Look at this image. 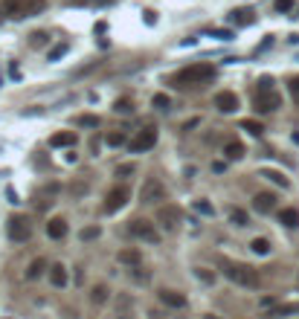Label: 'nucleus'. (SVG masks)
Masks as SVG:
<instances>
[{
  "mask_svg": "<svg viewBox=\"0 0 299 319\" xmlns=\"http://www.w3.org/2000/svg\"><path fill=\"white\" fill-rule=\"evenodd\" d=\"M76 131H58V133H53L50 136V145L53 148H70V145H76Z\"/></svg>",
  "mask_w": 299,
  "mask_h": 319,
  "instance_id": "13",
  "label": "nucleus"
},
{
  "mask_svg": "<svg viewBox=\"0 0 299 319\" xmlns=\"http://www.w3.org/2000/svg\"><path fill=\"white\" fill-rule=\"evenodd\" d=\"M291 314H299V305H279V308H270V314L265 319H279V317H291Z\"/></svg>",
  "mask_w": 299,
  "mask_h": 319,
  "instance_id": "24",
  "label": "nucleus"
},
{
  "mask_svg": "<svg viewBox=\"0 0 299 319\" xmlns=\"http://www.w3.org/2000/svg\"><path fill=\"white\" fill-rule=\"evenodd\" d=\"M160 302L166 308H186V296L177 290H160Z\"/></svg>",
  "mask_w": 299,
  "mask_h": 319,
  "instance_id": "14",
  "label": "nucleus"
},
{
  "mask_svg": "<svg viewBox=\"0 0 299 319\" xmlns=\"http://www.w3.org/2000/svg\"><path fill=\"white\" fill-rule=\"evenodd\" d=\"M128 229H131L134 238H139V241H145V244H157V241H160V232L154 229V223L145 221V218H134V221L128 223Z\"/></svg>",
  "mask_w": 299,
  "mask_h": 319,
  "instance_id": "5",
  "label": "nucleus"
},
{
  "mask_svg": "<svg viewBox=\"0 0 299 319\" xmlns=\"http://www.w3.org/2000/svg\"><path fill=\"white\" fill-rule=\"evenodd\" d=\"M265 90H273V79L270 76H262V81H259V93H265Z\"/></svg>",
  "mask_w": 299,
  "mask_h": 319,
  "instance_id": "38",
  "label": "nucleus"
},
{
  "mask_svg": "<svg viewBox=\"0 0 299 319\" xmlns=\"http://www.w3.org/2000/svg\"><path fill=\"white\" fill-rule=\"evenodd\" d=\"M230 223H233V226H247V223H250V218H247V212H244V209L233 206V209H230Z\"/></svg>",
  "mask_w": 299,
  "mask_h": 319,
  "instance_id": "25",
  "label": "nucleus"
},
{
  "mask_svg": "<svg viewBox=\"0 0 299 319\" xmlns=\"http://www.w3.org/2000/svg\"><path fill=\"white\" fill-rule=\"evenodd\" d=\"M291 93L299 99V79H294V81H291Z\"/></svg>",
  "mask_w": 299,
  "mask_h": 319,
  "instance_id": "41",
  "label": "nucleus"
},
{
  "mask_svg": "<svg viewBox=\"0 0 299 319\" xmlns=\"http://www.w3.org/2000/svg\"><path fill=\"white\" fill-rule=\"evenodd\" d=\"M128 186H113V189L108 191V197H105V212H119L125 203H128Z\"/></svg>",
  "mask_w": 299,
  "mask_h": 319,
  "instance_id": "8",
  "label": "nucleus"
},
{
  "mask_svg": "<svg viewBox=\"0 0 299 319\" xmlns=\"http://www.w3.org/2000/svg\"><path fill=\"white\" fill-rule=\"evenodd\" d=\"M253 206L265 215V212H273L276 209V194L273 191H259L256 197H253Z\"/></svg>",
  "mask_w": 299,
  "mask_h": 319,
  "instance_id": "12",
  "label": "nucleus"
},
{
  "mask_svg": "<svg viewBox=\"0 0 299 319\" xmlns=\"http://www.w3.org/2000/svg\"><path fill=\"white\" fill-rule=\"evenodd\" d=\"M151 105H154L157 110H168V107H171V99H168L166 93H157L154 99H151Z\"/></svg>",
  "mask_w": 299,
  "mask_h": 319,
  "instance_id": "30",
  "label": "nucleus"
},
{
  "mask_svg": "<svg viewBox=\"0 0 299 319\" xmlns=\"http://www.w3.org/2000/svg\"><path fill=\"white\" fill-rule=\"evenodd\" d=\"M250 250L256 255H267L270 253V241H267V238H253V241H250Z\"/></svg>",
  "mask_w": 299,
  "mask_h": 319,
  "instance_id": "28",
  "label": "nucleus"
},
{
  "mask_svg": "<svg viewBox=\"0 0 299 319\" xmlns=\"http://www.w3.org/2000/svg\"><path fill=\"white\" fill-rule=\"evenodd\" d=\"M47 9V0H0V15L6 18H32Z\"/></svg>",
  "mask_w": 299,
  "mask_h": 319,
  "instance_id": "3",
  "label": "nucleus"
},
{
  "mask_svg": "<svg viewBox=\"0 0 299 319\" xmlns=\"http://www.w3.org/2000/svg\"><path fill=\"white\" fill-rule=\"evenodd\" d=\"M113 110H116V113H131L134 107H131V102H128V99H119V102L113 105Z\"/></svg>",
  "mask_w": 299,
  "mask_h": 319,
  "instance_id": "34",
  "label": "nucleus"
},
{
  "mask_svg": "<svg viewBox=\"0 0 299 319\" xmlns=\"http://www.w3.org/2000/svg\"><path fill=\"white\" fill-rule=\"evenodd\" d=\"M157 145V128H142L136 136H134L131 142H128V148H131V154H145V151H151Z\"/></svg>",
  "mask_w": 299,
  "mask_h": 319,
  "instance_id": "6",
  "label": "nucleus"
},
{
  "mask_svg": "<svg viewBox=\"0 0 299 319\" xmlns=\"http://www.w3.org/2000/svg\"><path fill=\"white\" fill-rule=\"evenodd\" d=\"M47 41H50L47 32H35V35H32V47H41V44H47Z\"/></svg>",
  "mask_w": 299,
  "mask_h": 319,
  "instance_id": "37",
  "label": "nucleus"
},
{
  "mask_svg": "<svg viewBox=\"0 0 299 319\" xmlns=\"http://www.w3.org/2000/svg\"><path fill=\"white\" fill-rule=\"evenodd\" d=\"M224 157H227V160H241V157H244V142L230 139V142L224 145Z\"/></svg>",
  "mask_w": 299,
  "mask_h": 319,
  "instance_id": "21",
  "label": "nucleus"
},
{
  "mask_svg": "<svg viewBox=\"0 0 299 319\" xmlns=\"http://www.w3.org/2000/svg\"><path fill=\"white\" fill-rule=\"evenodd\" d=\"M279 223H285L288 229H297L299 226V212L297 209H282V212H279Z\"/></svg>",
  "mask_w": 299,
  "mask_h": 319,
  "instance_id": "22",
  "label": "nucleus"
},
{
  "mask_svg": "<svg viewBox=\"0 0 299 319\" xmlns=\"http://www.w3.org/2000/svg\"><path fill=\"white\" fill-rule=\"evenodd\" d=\"M218 264H221L224 276H227L233 285H238V287H259V285H262L259 270L250 267V264H238V261H230V258H221Z\"/></svg>",
  "mask_w": 299,
  "mask_h": 319,
  "instance_id": "1",
  "label": "nucleus"
},
{
  "mask_svg": "<svg viewBox=\"0 0 299 319\" xmlns=\"http://www.w3.org/2000/svg\"><path fill=\"white\" fill-rule=\"evenodd\" d=\"M139 200L142 203H160V200H166V186L157 177H148L142 183V189H139Z\"/></svg>",
  "mask_w": 299,
  "mask_h": 319,
  "instance_id": "7",
  "label": "nucleus"
},
{
  "mask_svg": "<svg viewBox=\"0 0 299 319\" xmlns=\"http://www.w3.org/2000/svg\"><path fill=\"white\" fill-rule=\"evenodd\" d=\"M241 128H244V131H250L253 136H262V133H265V125H262L259 119H241Z\"/></svg>",
  "mask_w": 299,
  "mask_h": 319,
  "instance_id": "27",
  "label": "nucleus"
},
{
  "mask_svg": "<svg viewBox=\"0 0 299 319\" xmlns=\"http://www.w3.org/2000/svg\"><path fill=\"white\" fill-rule=\"evenodd\" d=\"M99 235H102V229H99V226H84V229L79 232V238H82V241H96Z\"/></svg>",
  "mask_w": 299,
  "mask_h": 319,
  "instance_id": "29",
  "label": "nucleus"
},
{
  "mask_svg": "<svg viewBox=\"0 0 299 319\" xmlns=\"http://www.w3.org/2000/svg\"><path fill=\"white\" fill-rule=\"evenodd\" d=\"M195 276H198L200 282H215V270H209V267H195Z\"/></svg>",
  "mask_w": 299,
  "mask_h": 319,
  "instance_id": "31",
  "label": "nucleus"
},
{
  "mask_svg": "<svg viewBox=\"0 0 299 319\" xmlns=\"http://www.w3.org/2000/svg\"><path fill=\"white\" fill-rule=\"evenodd\" d=\"M64 53H67V44H58L55 50H50V61H58V58H61Z\"/></svg>",
  "mask_w": 299,
  "mask_h": 319,
  "instance_id": "36",
  "label": "nucleus"
},
{
  "mask_svg": "<svg viewBox=\"0 0 299 319\" xmlns=\"http://www.w3.org/2000/svg\"><path fill=\"white\" fill-rule=\"evenodd\" d=\"M50 282H53L55 287H64L67 285V267H64V264H58V261L50 264Z\"/></svg>",
  "mask_w": 299,
  "mask_h": 319,
  "instance_id": "18",
  "label": "nucleus"
},
{
  "mask_svg": "<svg viewBox=\"0 0 299 319\" xmlns=\"http://www.w3.org/2000/svg\"><path fill=\"white\" fill-rule=\"evenodd\" d=\"M90 302L93 305H105L108 302V285H96L90 290Z\"/></svg>",
  "mask_w": 299,
  "mask_h": 319,
  "instance_id": "26",
  "label": "nucleus"
},
{
  "mask_svg": "<svg viewBox=\"0 0 299 319\" xmlns=\"http://www.w3.org/2000/svg\"><path fill=\"white\" fill-rule=\"evenodd\" d=\"M47 235H50L53 241H61L67 235V221L64 218H53V221L47 223Z\"/></svg>",
  "mask_w": 299,
  "mask_h": 319,
  "instance_id": "16",
  "label": "nucleus"
},
{
  "mask_svg": "<svg viewBox=\"0 0 299 319\" xmlns=\"http://www.w3.org/2000/svg\"><path fill=\"white\" fill-rule=\"evenodd\" d=\"M195 209H198L200 215H215V209H212L206 200H195Z\"/></svg>",
  "mask_w": 299,
  "mask_h": 319,
  "instance_id": "35",
  "label": "nucleus"
},
{
  "mask_svg": "<svg viewBox=\"0 0 299 319\" xmlns=\"http://www.w3.org/2000/svg\"><path fill=\"white\" fill-rule=\"evenodd\" d=\"M276 107H282V96L276 93V90L256 93V110H259V113H273Z\"/></svg>",
  "mask_w": 299,
  "mask_h": 319,
  "instance_id": "9",
  "label": "nucleus"
},
{
  "mask_svg": "<svg viewBox=\"0 0 299 319\" xmlns=\"http://www.w3.org/2000/svg\"><path fill=\"white\" fill-rule=\"evenodd\" d=\"M215 107L221 110V113H235L238 110V96L233 90H221V93L215 96Z\"/></svg>",
  "mask_w": 299,
  "mask_h": 319,
  "instance_id": "11",
  "label": "nucleus"
},
{
  "mask_svg": "<svg viewBox=\"0 0 299 319\" xmlns=\"http://www.w3.org/2000/svg\"><path fill=\"white\" fill-rule=\"evenodd\" d=\"M262 177H267L270 183H276V186H282V189H288V186H291V180H288L282 171H276V168H262Z\"/></svg>",
  "mask_w": 299,
  "mask_h": 319,
  "instance_id": "20",
  "label": "nucleus"
},
{
  "mask_svg": "<svg viewBox=\"0 0 299 319\" xmlns=\"http://www.w3.org/2000/svg\"><path fill=\"white\" fill-rule=\"evenodd\" d=\"M136 171V165L134 162H122L119 168H116V177H128V174H134Z\"/></svg>",
  "mask_w": 299,
  "mask_h": 319,
  "instance_id": "33",
  "label": "nucleus"
},
{
  "mask_svg": "<svg viewBox=\"0 0 299 319\" xmlns=\"http://www.w3.org/2000/svg\"><path fill=\"white\" fill-rule=\"evenodd\" d=\"M212 35H215V38H221V41H230V38H233V32H227V29H215Z\"/></svg>",
  "mask_w": 299,
  "mask_h": 319,
  "instance_id": "40",
  "label": "nucleus"
},
{
  "mask_svg": "<svg viewBox=\"0 0 299 319\" xmlns=\"http://www.w3.org/2000/svg\"><path fill=\"white\" fill-rule=\"evenodd\" d=\"M256 18H253V9H235V12H230V24H235V27H250Z\"/></svg>",
  "mask_w": 299,
  "mask_h": 319,
  "instance_id": "17",
  "label": "nucleus"
},
{
  "mask_svg": "<svg viewBox=\"0 0 299 319\" xmlns=\"http://www.w3.org/2000/svg\"><path fill=\"white\" fill-rule=\"evenodd\" d=\"M294 9V0H276V12H291Z\"/></svg>",
  "mask_w": 299,
  "mask_h": 319,
  "instance_id": "39",
  "label": "nucleus"
},
{
  "mask_svg": "<svg viewBox=\"0 0 299 319\" xmlns=\"http://www.w3.org/2000/svg\"><path fill=\"white\" fill-rule=\"evenodd\" d=\"M6 232H9V238L12 241H18V244H24V241H29L32 238V223L27 215H12L9 218V226H6Z\"/></svg>",
  "mask_w": 299,
  "mask_h": 319,
  "instance_id": "4",
  "label": "nucleus"
},
{
  "mask_svg": "<svg viewBox=\"0 0 299 319\" xmlns=\"http://www.w3.org/2000/svg\"><path fill=\"white\" fill-rule=\"evenodd\" d=\"M116 261H119V264H128V267H139L142 253L134 250V247H128V250H119V253H116Z\"/></svg>",
  "mask_w": 299,
  "mask_h": 319,
  "instance_id": "15",
  "label": "nucleus"
},
{
  "mask_svg": "<svg viewBox=\"0 0 299 319\" xmlns=\"http://www.w3.org/2000/svg\"><path fill=\"white\" fill-rule=\"evenodd\" d=\"M206 319H212V317H206Z\"/></svg>",
  "mask_w": 299,
  "mask_h": 319,
  "instance_id": "42",
  "label": "nucleus"
},
{
  "mask_svg": "<svg viewBox=\"0 0 299 319\" xmlns=\"http://www.w3.org/2000/svg\"><path fill=\"white\" fill-rule=\"evenodd\" d=\"M105 142H108L110 148H122V145H128V133H125V131H110V133L105 136Z\"/></svg>",
  "mask_w": 299,
  "mask_h": 319,
  "instance_id": "23",
  "label": "nucleus"
},
{
  "mask_svg": "<svg viewBox=\"0 0 299 319\" xmlns=\"http://www.w3.org/2000/svg\"><path fill=\"white\" fill-rule=\"evenodd\" d=\"M157 221H160V226H166V229H177V223H180V209H177V206H160V209H157Z\"/></svg>",
  "mask_w": 299,
  "mask_h": 319,
  "instance_id": "10",
  "label": "nucleus"
},
{
  "mask_svg": "<svg viewBox=\"0 0 299 319\" xmlns=\"http://www.w3.org/2000/svg\"><path fill=\"white\" fill-rule=\"evenodd\" d=\"M212 76H215V67L212 64H192V67L174 73L171 76V84H177V87H195V84L209 81Z\"/></svg>",
  "mask_w": 299,
  "mask_h": 319,
  "instance_id": "2",
  "label": "nucleus"
},
{
  "mask_svg": "<svg viewBox=\"0 0 299 319\" xmlns=\"http://www.w3.org/2000/svg\"><path fill=\"white\" fill-rule=\"evenodd\" d=\"M44 270H50V264H47V258H35L32 264L27 267V279H29V282H35L38 276H44Z\"/></svg>",
  "mask_w": 299,
  "mask_h": 319,
  "instance_id": "19",
  "label": "nucleus"
},
{
  "mask_svg": "<svg viewBox=\"0 0 299 319\" xmlns=\"http://www.w3.org/2000/svg\"><path fill=\"white\" fill-rule=\"evenodd\" d=\"M76 125H79V128H96V125H99V119H96V116H79Z\"/></svg>",
  "mask_w": 299,
  "mask_h": 319,
  "instance_id": "32",
  "label": "nucleus"
}]
</instances>
